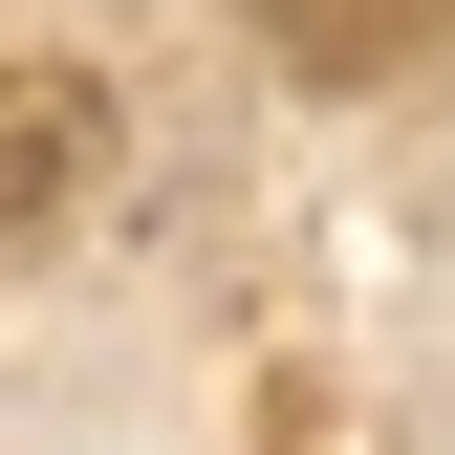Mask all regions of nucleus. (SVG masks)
I'll use <instances>...</instances> for the list:
<instances>
[{"label": "nucleus", "instance_id": "nucleus-1", "mask_svg": "<svg viewBox=\"0 0 455 455\" xmlns=\"http://www.w3.org/2000/svg\"><path fill=\"white\" fill-rule=\"evenodd\" d=\"M66 152H87V87H0V196H44Z\"/></svg>", "mask_w": 455, "mask_h": 455}]
</instances>
